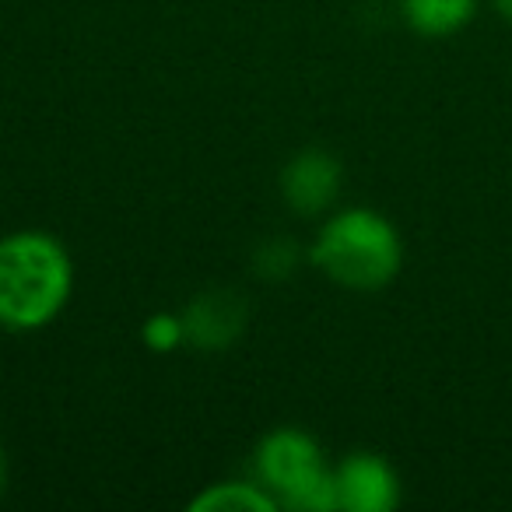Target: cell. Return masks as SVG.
<instances>
[{"label":"cell","instance_id":"obj_1","mask_svg":"<svg viewBox=\"0 0 512 512\" xmlns=\"http://www.w3.org/2000/svg\"><path fill=\"white\" fill-rule=\"evenodd\" d=\"M74 292V260L43 228L0 235V327L15 334L46 330Z\"/></svg>","mask_w":512,"mask_h":512},{"label":"cell","instance_id":"obj_2","mask_svg":"<svg viewBox=\"0 0 512 512\" xmlns=\"http://www.w3.org/2000/svg\"><path fill=\"white\" fill-rule=\"evenodd\" d=\"M309 260L323 278L348 292H383L404 267V239L376 207H344L323 221Z\"/></svg>","mask_w":512,"mask_h":512},{"label":"cell","instance_id":"obj_3","mask_svg":"<svg viewBox=\"0 0 512 512\" xmlns=\"http://www.w3.org/2000/svg\"><path fill=\"white\" fill-rule=\"evenodd\" d=\"M253 474L281 509L292 512H334L337 481L320 442L302 428H274L256 442Z\"/></svg>","mask_w":512,"mask_h":512},{"label":"cell","instance_id":"obj_4","mask_svg":"<svg viewBox=\"0 0 512 512\" xmlns=\"http://www.w3.org/2000/svg\"><path fill=\"white\" fill-rule=\"evenodd\" d=\"M334 481L344 512H393L400 505V477L379 453H348L334 467Z\"/></svg>","mask_w":512,"mask_h":512},{"label":"cell","instance_id":"obj_5","mask_svg":"<svg viewBox=\"0 0 512 512\" xmlns=\"http://www.w3.org/2000/svg\"><path fill=\"white\" fill-rule=\"evenodd\" d=\"M281 193L299 218L323 214L341 193V162L323 148H306L281 172Z\"/></svg>","mask_w":512,"mask_h":512},{"label":"cell","instance_id":"obj_6","mask_svg":"<svg viewBox=\"0 0 512 512\" xmlns=\"http://www.w3.org/2000/svg\"><path fill=\"white\" fill-rule=\"evenodd\" d=\"M246 316H249L246 302H242V295H235L232 288L200 292L183 313L186 341L197 344L200 351L232 348L242 330H246Z\"/></svg>","mask_w":512,"mask_h":512},{"label":"cell","instance_id":"obj_7","mask_svg":"<svg viewBox=\"0 0 512 512\" xmlns=\"http://www.w3.org/2000/svg\"><path fill=\"white\" fill-rule=\"evenodd\" d=\"M481 0H400V15L407 29L425 39H446L467 29Z\"/></svg>","mask_w":512,"mask_h":512},{"label":"cell","instance_id":"obj_8","mask_svg":"<svg viewBox=\"0 0 512 512\" xmlns=\"http://www.w3.org/2000/svg\"><path fill=\"white\" fill-rule=\"evenodd\" d=\"M193 512H274L278 498L260 481H221L207 484L200 495L190 498Z\"/></svg>","mask_w":512,"mask_h":512},{"label":"cell","instance_id":"obj_9","mask_svg":"<svg viewBox=\"0 0 512 512\" xmlns=\"http://www.w3.org/2000/svg\"><path fill=\"white\" fill-rule=\"evenodd\" d=\"M141 341L148 344V351L155 355H172L179 344H186V323L176 313H155L144 320Z\"/></svg>","mask_w":512,"mask_h":512},{"label":"cell","instance_id":"obj_10","mask_svg":"<svg viewBox=\"0 0 512 512\" xmlns=\"http://www.w3.org/2000/svg\"><path fill=\"white\" fill-rule=\"evenodd\" d=\"M299 264V253H295L292 242H267L260 253H256V271L264 274V278H285L292 267Z\"/></svg>","mask_w":512,"mask_h":512},{"label":"cell","instance_id":"obj_11","mask_svg":"<svg viewBox=\"0 0 512 512\" xmlns=\"http://www.w3.org/2000/svg\"><path fill=\"white\" fill-rule=\"evenodd\" d=\"M8 481H11V460H8L4 442H0V498H4V491H8Z\"/></svg>","mask_w":512,"mask_h":512},{"label":"cell","instance_id":"obj_12","mask_svg":"<svg viewBox=\"0 0 512 512\" xmlns=\"http://www.w3.org/2000/svg\"><path fill=\"white\" fill-rule=\"evenodd\" d=\"M491 8H495V11H498V15H502V18H505V22H509V25H512V0H491Z\"/></svg>","mask_w":512,"mask_h":512}]
</instances>
